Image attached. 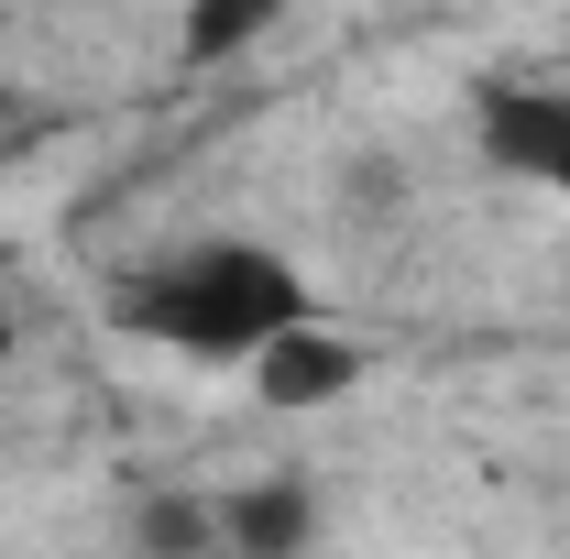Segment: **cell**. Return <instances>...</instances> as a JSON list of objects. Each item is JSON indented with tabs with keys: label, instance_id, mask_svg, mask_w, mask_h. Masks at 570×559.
I'll return each mask as SVG.
<instances>
[{
	"label": "cell",
	"instance_id": "6da1fadb",
	"mask_svg": "<svg viewBox=\"0 0 570 559\" xmlns=\"http://www.w3.org/2000/svg\"><path fill=\"white\" fill-rule=\"evenodd\" d=\"M121 318H132L142 341L187 351V362H253L275 330L307 318V275L285 253H264V242H198V253L154 264L121 296Z\"/></svg>",
	"mask_w": 570,
	"mask_h": 559
},
{
	"label": "cell",
	"instance_id": "52a82bcc",
	"mask_svg": "<svg viewBox=\"0 0 570 559\" xmlns=\"http://www.w3.org/2000/svg\"><path fill=\"white\" fill-rule=\"evenodd\" d=\"M549 187H570V133H560V165H549Z\"/></svg>",
	"mask_w": 570,
	"mask_h": 559
},
{
	"label": "cell",
	"instance_id": "277c9868",
	"mask_svg": "<svg viewBox=\"0 0 570 559\" xmlns=\"http://www.w3.org/2000/svg\"><path fill=\"white\" fill-rule=\"evenodd\" d=\"M219 538H230V549H253V559H285V549H307V538H318V493L296 483V472L242 483L230 504H219Z\"/></svg>",
	"mask_w": 570,
	"mask_h": 559
},
{
	"label": "cell",
	"instance_id": "ba28073f",
	"mask_svg": "<svg viewBox=\"0 0 570 559\" xmlns=\"http://www.w3.org/2000/svg\"><path fill=\"white\" fill-rule=\"evenodd\" d=\"M0 133H11V88H0Z\"/></svg>",
	"mask_w": 570,
	"mask_h": 559
},
{
	"label": "cell",
	"instance_id": "7a4b0ae2",
	"mask_svg": "<svg viewBox=\"0 0 570 559\" xmlns=\"http://www.w3.org/2000/svg\"><path fill=\"white\" fill-rule=\"evenodd\" d=\"M352 384H362V351L341 341V330H318V318H296V330H275V341L253 351V395H264V406H285V418L341 406Z\"/></svg>",
	"mask_w": 570,
	"mask_h": 559
},
{
	"label": "cell",
	"instance_id": "9c48e42d",
	"mask_svg": "<svg viewBox=\"0 0 570 559\" xmlns=\"http://www.w3.org/2000/svg\"><path fill=\"white\" fill-rule=\"evenodd\" d=\"M0 362H11V318H0Z\"/></svg>",
	"mask_w": 570,
	"mask_h": 559
},
{
	"label": "cell",
	"instance_id": "8992f818",
	"mask_svg": "<svg viewBox=\"0 0 570 559\" xmlns=\"http://www.w3.org/2000/svg\"><path fill=\"white\" fill-rule=\"evenodd\" d=\"M142 549H165V559H187V549H209L219 538V504L209 493H142Z\"/></svg>",
	"mask_w": 570,
	"mask_h": 559
},
{
	"label": "cell",
	"instance_id": "5b68a950",
	"mask_svg": "<svg viewBox=\"0 0 570 559\" xmlns=\"http://www.w3.org/2000/svg\"><path fill=\"white\" fill-rule=\"evenodd\" d=\"M285 0H187V67H219V56H242L264 22H275Z\"/></svg>",
	"mask_w": 570,
	"mask_h": 559
},
{
	"label": "cell",
	"instance_id": "3957f363",
	"mask_svg": "<svg viewBox=\"0 0 570 559\" xmlns=\"http://www.w3.org/2000/svg\"><path fill=\"white\" fill-rule=\"evenodd\" d=\"M472 121H483V154H494L504 176H549L560 165V133H570V88H515V77H494L472 99Z\"/></svg>",
	"mask_w": 570,
	"mask_h": 559
}]
</instances>
